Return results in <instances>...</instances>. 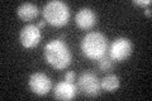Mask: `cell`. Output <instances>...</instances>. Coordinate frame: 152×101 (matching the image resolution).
<instances>
[{"mask_svg":"<svg viewBox=\"0 0 152 101\" xmlns=\"http://www.w3.org/2000/svg\"><path fill=\"white\" fill-rule=\"evenodd\" d=\"M145 15H147L148 18H151V8H146V9H145Z\"/></svg>","mask_w":152,"mask_h":101,"instance_id":"15","label":"cell"},{"mask_svg":"<svg viewBox=\"0 0 152 101\" xmlns=\"http://www.w3.org/2000/svg\"><path fill=\"white\" fill-rule=\"evenodd\" d=\"M45 24H46V20H41V22H38L37 27L38 28H42V27H45Z\"/></svg>","mask_w":152,"mask_h":101,"instance_id":"16","label":"cell"},{"mask_svg":"<svg viewBox=\"0 0 152 101\" xmlns=\"http://www.w3.org/2000/svg\"><path fill=\"white\" fill-rule=\"evenodd\" d=\"M28 85H29V89L33 94H36L38 96H43V95H47L51 91L52 80L46 73L36 72V73L31 75Z\"/></svg>","mask_w":152,"mask_h":101,"instance_id":"6","label":"cell"},{"mask_svg":"<svg viewBox=\"0 0 152 101\" xmlns=\"http://www.w3.org/2000/svg\"><path fill=\"white\" fill-rule=\"evenodd\" d=\"M96 22H98L96 14L90 8H81L76 13L75 23L80 29H84V31L91 29L95 24H96Z\"/></svg>","mask_w":152,"mask_h":101,"instance_id":"8","label":"cell"},{"mask_svg":"<svg viewBox=\"0 0 152 101\" xmlns=\"http://www.w3.org/2000/svg\"><path fill=\"white\" fill-rule=\"evenodd\" d=\"M42 33L39 28L37 27V24H28V25L23 27L19 34V39H20L22 46L24 48H33L36 47L38 43L41 42Z\"/></svg>","mask_w":152,"mask_h":101,"instance_id":"7","label":"cell"},{"mask_svg":"<svg viewBox=\"0 0 152 101\" xmlns=\"http://www.w3.org/2000/svg\"><path fill=\"white\" fill-rule=\"evenodd\" d=\"M133 52V44L131 39L126 37H119L112 43L109 48V57L114 62H123L131 57Z\"/></svg>","mask_w":152,"mask_h":101,"instance_id":"5","label":"cell"},{"mask_svg":"<svg viewBox=\"0 0 152 101\" xmlns=\"http://www.w3.org/2000/svg\"><path fill=\"white\" fill-rule=\"evenodd\" d=\"M102 90L108 91V92H114L115 90L119 89L121 86V80L117 75H108L100 81Z\"/></svg>","mask_w":152,"mask_h":101,"instance_id":"11","label":"cell"},{"mask_svg":"<svg viewBox=\"0 0 152 101\" xmlns=\"http://www.w3.org/2000/svg\"><path fill=\"white\" fill-rule=\"evenodd\" d=\"M133 4H136V5H142V7H148L151 5V0H134Z\"/></svg>","mask_w":152,"mask_h":101,"instance_id":"14","label":"cell"},{"mask_svg":"<svg viewBox=\"0 0 152 101\" xmlns=\"http://www.w3.org/2000/svg\"><path fill=\"white\" fill-rule=\"evenodd\" d=\"M17 14L23 22H31L39 14V9L33 3H23L18 7Z\"/></svg>","mask_w":152,"mask_h":101,"instance_id":"10","label":"cell"},{"mask_svg":"<svg viewBox=\"0 0 152 101\" xmlns=\"http://www.w3.org/2000/svg\"><path fill=\"white\" fill-rule=\"evenodd\" d=\"M77 89L88 97H95L102 92V86L98 76L93 72H83L77 80Z\"/></svg>","mask_w":152,"mask_h":101,"instance_id":"4","label":"cell"},{"mask_svg":"<svg viewBox=\"0 0 152 101\" xmlns=\"http://www.w3.org/2000/svg\"><path fill=\"white\" fill-rule=\"evenodd\" d=\"M76 78V73L74 71H69V72H66V75H65V80L66 81H70V82H74Z\"/></svg>","mask_w":152,"mask_h":101,"instance_id":"13","label":"cell"},{"mask_svg":"<svg viewBox=\"0 0 152 101\" xmlns=\"http://www.w3.org/2000/svg\"><path fill=\"white\" fill-rule=\"evenodd\" d=\"M77 86L74 82H70V81H60L58 84L55 86L53 90V96L57 100H72L76 94H77Z\"/></svg>","mask_w":152,"mask_h":101,"instance_id":"9","label":"cell"},{"mask_svg":"<svg viewBox=\"0 0 152 101\" xmlns=\"http://www.w3.org/2000/svg\"><path fill=\"white\" fill-rule=\"evenodd\" d=\"M83 53L90 60H99L108 51V38L100 32H90L81 41Z\"/></svg>","mask_w":152,"mask_h":101,"instance_id":"2","label":"cell"},{"mask_svg":"<svg viewBox=\"0 0 152 101\" xmlns=\"http://www.w3.org/2000/svg\"><path fill=\"white\" fill-rule=\"evenodd\" d=\"M45 58L47 63L51 65L55 70H65L72 61V53L70 47L62 39L50 41L43 49Z\"/></svg>","mask_w":152,"mask_h":101,"instance_id":"1","label":"cell"},{"mask_svg":"<svg viewBox=\"0 0 152 101\" xmlns=\"http://www.w3.org/2000/svg\"><path fill=\"white\" fill-rule=\"evenodd\" d=\"M43 17L47 23L53 27H64L69 23L70 8L61 0H51L43 7Z\"/></svg>","mask_w":152,"mask_h":101,"instance_id":"3","label":"cell"},{"mask_svg":"<svg viewBox=\"0 0 152 101\" xmlns=\"http://www.w3.org/2000/svg\"><path fill=\"white\" fill-rule=\"evenodd\" d=\"M98 61V67L102 72H109L113 68V60L109 57V54H104L102 58L96 60Z\"/></svg>","mask_w":152,"mask_h":101,"instance_id":"12","label":"cell"}]
</instances>
